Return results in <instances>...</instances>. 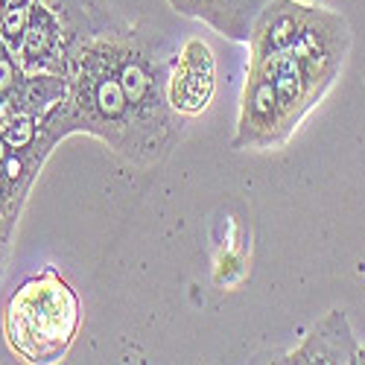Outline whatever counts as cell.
Wrapping results in <instances>:
<instances>
[{"label": "cell", "mask_w": 365, "mask_h": 365, "mask_svg": "<svg viewBox=\"0 0 365 365\" xmlns=\"http://www.w3.org/2000/svg\"><path fill=\"white\" fill-rule=\"evenodd\" d=\"M170 62L161 56L149 36L138 26H129L117 38V73L123 82V91L135 108L138 126L146 143L149 164H161L185 132V117H178L167 97L170 82Z\"/></svg>", "instance_id": "277c9868"}, {"label": "cell", "mask_w": 365, "mask_h": 365, "mask_svg": "<svg viewBox=\"0 0 365 365\" xmlns=\"http://www.w3.org/2000/svg\"><path fill=\"white\" fill-rule=\"evenodd\" d=\"M359 342L354 336V327L345 310H330L324 319H319L304 342L284 354L278 362L287 365H356Z\"/></svg>", "instance_id": "8992f818"}, {"label": "cell", "mask_w": 365, "mask_h": 365, "mask_svg": "<svg viewBox=\"0 0 365 365\" xmlns=\"http://www.w3.org/2000/svg\"><path fill=\"white\" fill-rule=\"evenodd\" d=\"M33 4L36 0H12L4 21H0V41H4L12 56L18 53L21 41H24V33H26V24H29V12H33Z\"/></svg>", "instance_id": "9c48e42d"}, {"label": "cell", "mask_w": 365, "mask_h": 365, "mask_svg": "<svg viewBox=\"0 0 365 365\" xmlns=\"http://www.w3.org/2000/svg\"><path fill=\"white\" fill-rule=\"evenodd\" d=\"M178 12L207 24L217 36L228 41L249 44L252 29L272 0H167Z\"/></svg>", "instance_id": "52a82bcc"}, {"label": "cell", "mask_w": 365, "mask_h": 365, "mask_svg": "<svg viewBox=\"0 0 365 365\" xmlns=\"http://www.w3.org/2000/svg\"><path fill=\"white\" fill-rule=\"evenodd\" d=\"M6 348L29 365L62 362L82 327V304L76 289L53 266L26 278L4 310Z\"/></svg>", "instance_id": "3957f363"}, {"label": "cell", "mask_w": 365, "mask_h": 365, "mask_svg": "<svg viewBox=\"0 0 365 365\" xmlns=\"http://www.w3.org/2000/svg\"><path fill=\"white\" fill-rule=\"evenodd\" d=\"M217 91V58L202 38H187L170 62L167 97L178 117L202 114Z\"/></svg>", "instance_id": "5b68a950"}, {"label": "cell", "mask_w": 365, "mask_h": 365, "mask_svg": "<svg viewBox=\"0 0 365 365\" xmlns=\"http://www.w3.org/2000/svg\"><path fill=\"white\" fill-rule=\"evenodd\" d=\"M6 155H9V146H6L4 135H0V164H4V161H6Z\"/></svg>", "instance_id": "30bf717a"}, {"label": "cell", "mask_w": 365, "mask_h": 365, "mask_svg": "<svg viewBox=\"0 0 365 365\" xmlns=\"http://www.w3.org/2000/svg\"><path fill=\"white\" fill-rule=\"evenodd\" d=\"M249 71L278 94L289 135L336 85L348 53L351 26L339 12L301 0H272L249 38Z\"/></svg>", "instance_id": "6da1fadb"}, {"label": "cell", "mask_w": 365, "mask_h": 365, "mask_svg": "<svg viewBox=\"0 0 365 365\" xmlns=\"http://www.w3.org/2000/svg\"><path fill=\"white\" fill-rule=\"evenodd\" d=\"M68 88L71 82L65 73H50V71L24 73L21 85L15 88V94L4 111H26L41 120L47 111H53L58 103L68 100Z\"/></svg>", "instance_id": "ba28073f"}, {"label": "cell", "mask_w": 365, "mask_h": 365, "mask_svg": "<svg viewBox=\"0 0 365 365\" xmlns=\"http://www.w3.org/2000/svg\"><path fill=\"white\" fill-rule=\"evenodd\" d=\"M123 33L126 29L88 38L73 47L65 71L71 82L68 100L41 117V129H47L56 140L91 135L103 140L114 155L138 167H152L135 108L117 73V38Z\"/></svg>", "instance_id": "7a4b0ae2"}, {"label": "cell", "mask_w": 365, "mask_h": 365, "mask_svg": "<svg viewBox=\"0 0 365 365\" xmlns=\"http://www.w3.org/2000/svg\"><path fill=\"white\" fill-rule=\"evenodd\" d=\"M356 365H365V348H359V354H356Z\"/></svg>", "instance_id": "8fae6325"}]
</instances>
